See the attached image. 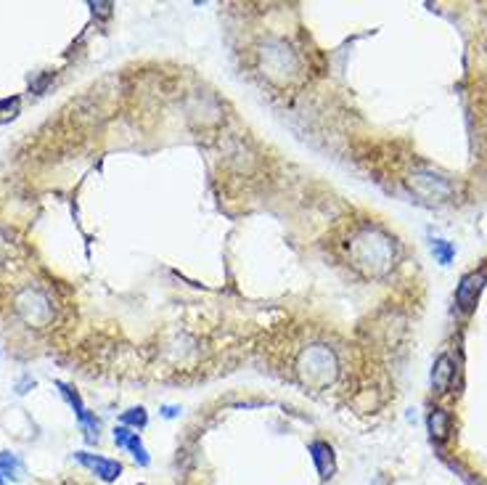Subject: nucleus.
<instances>
[{
	"label": "nucleus",
	"instance_id": "nucleus-1",
	"mask_svg": "<svg viewBox=\"0 0 487 485\" xmlns=\"http://www.w3.org/2000/svg\"><path fill=\"white\" fill-rule=\"evenodd\" d=\"M353 258L355 265L360 271H366L369 276H384V273L392 268L395 249H392L389 236H384L382 231L363 228L353 242Z\"/></svg>",
	"mask_w": 487,
	"mask_h": 485
},
{
	"label": "nucleus",
	"instance_id": "nucleus-2",
	"mask_svg": "<svg viewBox=\"0 0 487 485\" xmlns=\"http://www.w3.org/2000/svg\"><path fill=\"white\" fill-rule=\"evenodd\" d=\"M16 313L32 326H45L48 321L53 319V308L48 303V297L43 292H37V289H24L16 297Z\"/></svg>",
	"mask_w": 487,
	"mask_h": 485
},
{
	"label": "nucleus",
	"instance_id": "nucleus-3",
	"mask_svg": "<svg viewBox=\"0 0 487 485\" xmlns=\"http://www.w3.org/2000/svg\"><path fill=\"white\" fill-rule=\"evenodd\" d=\"M485 281H487V276L482 271L466 273V276L461 279V284H458V289H456V303L463 313H472L474 308H477V300H479V292L485 287Z\"/></svg>",
	"mask_w": 487,
	"mask_h": 485
},
{
	"label": "nucleus",
	"instance_id": "nucleus-4",
	"mask_svg": "<svg viewBox=\"0 0 487 485\" xmlns=\"http://www.w3.org/2000/svg\"><path fill=\"white\" fill-rule=\"evenodd\" d=\"M77 461H80L82 467H88L93 475H98L101 480H106V483L117 480L119 475H122V464H119V461H114V459H104V456H96V454H88V451H80V454H77Z\"/></svg>",
	"mask_w": 487,
	"mask_h": 485
},
{
	"label": "nucleus",
	"instance_id": "nucleus-5",
	"mask_svg": "<svg viewBox=\"0 0 487 485\" xmlns=\"http://www.w3.org/2000/svg\"><path fill=\"white\" fill-rule=\"evenodd\" d=\"M453 382H456V364H453V358L448 353H443L434 361V369H432V390L443 395L453 387Z\"/></svg>",
	"mask_w": 487,
	"mask_h": 485
},
{
	"label": "nucleus",
	"instance_id": "nucleus-6",
	"mask_svg": "<svg viewBox=\"0 0 487 485\" xmlns=\"http://www.w3.org/2000/svg\"><path fill=\"white\" fill-rule=\"evenodd\" d=\"M310 454H312V461H315L318 472H321V477H324V480L334 477L337 461H334V451H331V446L324 443V440H315V443H310Z\"/></svg>",
	"mask_w": 487,
	"mask_h": 485
},
{
	"label": "nucleus",
	"instance_id": "nucleus-7",
	"mask_svg": "<svg viewBox=\"0 0 487 485\" xmlns=\"http://www.w3.org/2000/svg\"><path fill=\"white\" fill-rule=\"evenodd\" d=\"M421 183H427L429 188H424V191H418L421 197L427 199H443L450 194V183L443 181V178H437V175H432V173H418L414 181H411V186L414 188H421Z\"/></svg>",
	"mask_w": 487,
	"mask_h": 485
},
{
	"label": "nucleus",
	"instance_id": "nucleus-8",
	"mask_svg": "<svg viewBox=\"0 0 487 485\" xmlns=\"http://www.w3.org/2000/svg\"><path fill=\"white\" fill-rule=\"evenodd\" d=\"M450 425H453V419H450V414L445 409H434L429 414V435L434 440H445L450 435Z\"/></svg>",
	"mask_w": 487,
	"mask_h": 485
},
{
	"label": "nucleus",
	"instance_id": "nucleus-9",
	"mask_svg": "<svg viewBox=\"0 0 487 485\" xmlns=\"http://www.w3.org/2000/svg\"><path fill=\"white\" fill-rule=\"evenodd\" d=\"M0 472H3L6 477H14V480H21V475H24V464L19 461V456H16V454H8V451H0Z\"/></svg>",
	"mask_w": 487,
	"mask_h": 485
},
{
	"label": "nucleus",
	"instance_id": "nucleus-10",
	"mask_svg": "<svg viewBox=\"0 0 487 485\" xmlns=\"http://www.w3.org/2000/svg\"><path fill=\"white\" fill-rule=\"evenodd\" d=\"M432 255L437 258L440 265H450V260L456 258V247L450 242H445V239H434L432 242Z\"/></svg>",
	"mask_w": 487,
	"mask_h": 485
},
{
	"label": "nucleus",
	"instance_id": "nucleus-11",
	"mask_svg": "<svg viewBox=\"0 0 487 485\" xmlns=\"http://www.w3.org/2000/svg\"><path fill=\"white\" fill-rule=\"evenodd\" d=\"M125 448H130V451H133L135 461L146 467V464H148V454H146V448H143V443H141V438H138L135 432L130 435V438H127V446H125Z\"/></svg>",
	"mask_w": 487,
	"mask_h": 485
},
{
	"label": "nucleus",
	"instance_id": "nucleus-12",
	"mask_svg": "<svg viewBox=\"0 0 487 485\" xmlns=\"http://www.w3.org/2000/svg\"><path fill=\"white\" fill-rule=\"evenodd\" d=\"M122 422H125V425H130V427H146L148 416H146V411L143 409H130V411H125V414H122Z\"/></svg>",
	"mask_w": 487,
	"mask_h": 485
},
{
	"label": "nucleus",
	"instance_id": "nucleus-13",
	"mask_svg": "<svg viewBox=\"0 0 487 485\" xmlns=\"http://www.w3.org/2000/svg\"><path fill=\"white\" fill-rule=\"evenodd\" d=\"M16 112H19V98H3L0 101V122H8L16 117Z\"/></svg>",
	"mask_w": 487,
	"mask_h": 485
},
{
	"label": "nucleus",
	"instance_id": "nucleus-14",
	"mask_svg": "<svg viewBox=\"0 0 487 485\" xmlns=\"http://www.w3.org/2000/svg\"><path fill=\"white\" fill-rule=\"evenodd\" d=\"M130 435H133V432H130L127 427H117V430H114V443H117L119 448H125V446H127V438H130Z\"/></svg>",
	"mask_w": 487,
	"mask_h": 485
},
{
	"label": "nucleus",
	"instance_id": "nucleus-15",
	"mask_svg": "<svg viewBox=\"0 0 487 485\" xmlns=\"http://www.w3.org/2000/svg\"><path fill=\"white\" fill-rule=\"evenodd\" d=\"M373 485H387V480H384V477H379V480H376Z\"/></svg>",
	"mask_w": 487,
	"mask_h": 485
},
{
	"label": "nucleus",
	"instance_id": "nucleus-16",
	"mask_svg": "<svg viewBox=\"0 0 487 485\" xmlns=\"http://www.w3.org/2000/svg\"><path fill=\"white\" fill-rule=\"evenodd\" d=\"M0 485H3V477H0Z\"/></svg>",
	"mask_w": 487,
	"mask_h": 485
}]
</instances>
